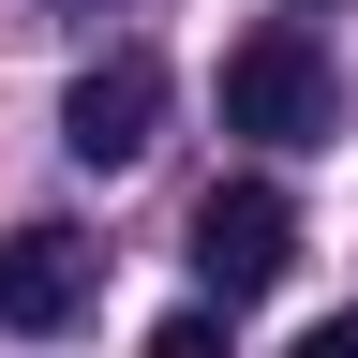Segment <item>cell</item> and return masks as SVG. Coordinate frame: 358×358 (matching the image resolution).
Returning a JSON list of instances; mask_svg holds the SVG:
<instances>
[{"label":"cell","instance_id":"obj_1","mask_svg":"<svg viewBox=\"0 0 358 358\" xmlns=\"http://www.w3.org/2000/svg\"><path fill=\"white\" fill-rule=\"evenodd\" d=\"M224 134H254V150H329L343 134V90L313 60V30H254L224 60Z\"/></svg>","mask_w":358,"mask_h":358},{"label":"cell","instance_id":"obj_2","mask_svg":"<svg viewBox=\"0 0 358 358\" xmlns=\"http://www.w3.org/2000/svg\"><path fill=\"white\" fill-rule=\"evenodd\" d=\"M150 134H164V60L150 45H105V60L60 90V150L90 179H120V164H150Z\"/></svg>","mask_w":358,"mask_h":358},{"label":"cell","instance_id":"obj_3","mask_svg":"<svg viewBox=\"0 0 358 358\" xmlns=\"http://www.w3.org/2000/svg\"><path fill=\"white\" fill-rule=\"evenodd\" d=\"M194 268L224 299H268L299 268V209L268 194V179H209V194H194Z\"/></svg>","mask_w":358,"mask_h":358},{"label":"cell","instance_id":"obj_4","mask_svg":"<svg viewBox=\"0 0 358 358\" xmlns=\"http://www.w3.org/2000/svg\"><path fill=\"white\" fill-rule=\"evenodd\" d=\"M90 313V239L75 224H0V329H75Z\"/></svg>","mask_w":358,"mask_h":358},{"label":"cell","instance_id":"obj_5","mask_svg":"<svg viewBox=\"0 0 358 358\" xmlns=\"http://www.w3.org/2000/svg\"><path fill=\"white\" fill-rule=\"evenodd\" d=\"M150 358H239V343H224V313H164V329H150Z\"/></svg>","mask_w":358,"mask_h":358},{"label":"cell","instance_id":"obj_6","mask_svg":"<svg viewBox=\"0 0 358 358\" xmlns=\"http://www.w3.org/2000/svg\"><path fill=\"white\" fill-rule=\"evenodd\" d=\"M299 358H358V313H329V329H299Z\"/></svg>","mask_w":358,"mask_h":358}]
</instances>
